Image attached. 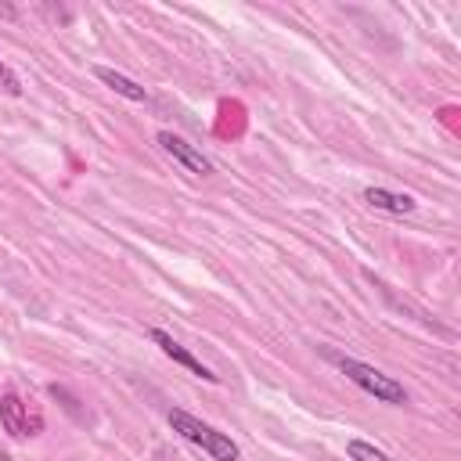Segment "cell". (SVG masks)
<instances>
[{
    "instance_id": "5b68a950",
    "label": "cell",
    "mask_w": 461,
    "mask_h": 461,
    "mask_svg": "<svg viewBox=\"0 0 461 461\" xmlns=\"http://www.w3.org/2000/svg\"><path fill=\"white\" fill-rule=\"evenodd\" d=\"M148 335H151V342H155V346H158V349H162V353H166V357H169L173 364L187 367V371H191V375H198L202 382H212V385L220 382V375H216L212 367H205V364H202V360H198V357H194V353H191L187 346H180V342H176V339H173L169 331H162V328H151Z\"/></svg>"
},
{
    "instance_id": "3957f363",
    "label": "cell",
    "mask_w": 461,
    "mask_h": 461,
    "mask_svg": "<svg viewBox=\"0 0 461 461\" xmlns=\"http://www.w3.org/2000/svg\"><path fill=\"white\" fill-rule=\"evenodd\" d=\"M0 425L14 436V439H32L43 432V414L40 407H32V400H25L22 393H4L0 396Z\"/></svg>"
},
{
    "instance_id": "277c9868",
    "label": "cell",
    "mask_w": 461,
    "mask_h": 461,
    "mask_svg": "<svg viewBox=\"0 0 461 461\" xmlns=\"http://www.w3.org/2000/svg\"><path fill=\"white\" fill-rule=\"evenodd\" d=\"M155 144H158L173 162H180L187 173H194V176H209V173H212V162H209L191 140H184L180 133H173V130H158V133H155Z\"/></svg>"
},
{
    "instance_id": "9c48e42d",
    "label": "cell",
    "mask_w": 461,
    "mask_h": 461,
    "mask_svg": "<svg viewBox=\"0 0 461 461\" xmlns=\"http://www.w3.org/2000/svg\"><path fill=\"white\" fill-rule=\"evenodd\" d=\"M0 90L11 94V97H22V79L7 61H0Z\"/></svg>"
},
{
    "instance_id": "8992f818",
    "label": "cell",
    "mask_w": 461,
    "mask_h": 461,
    "mask_svg": "<svg viewBox=\"0 0 461 461\" xmlns=\"http://www.w3.org/2000/svg\"><path fill=\"white\" fill-rule=\"evenodd\" d=\"M94 76L108 86V90H115L119 97H126V101H148V90L140 86V83H133L130 76H122V72H115V68H108V65H94Z\"/></svg>"
},
{
    "instance_id": "ba28073f",
    "label": "cell",
    "mask_w": 461,
    "mask_h": 461,
    "mask_svg": "<svg viewBox=\"0 0 461 461\" xmlns=\"http://www.w3.org/2000/svg\"><path fill=\"white\" fill-rule=\"evenodd\" d=\"M346 454H349L353 461H396V457H389L385 450H378V447L367 443V439H349V443H346Z\"/></svg>"
},
{
    "instance_id": "52a82bcc",
    "label": "cell",
    "mask_w": 461,
    "mask_h": 461,
    "mask_svg": "<svg viewBox=\"0 0 461 461\" xmlns=\"http://www.w3.org/2000/svg\"><path fill=\"white\" fill-rule=\"evenodd\" d=\"M360 198H364L371 209H382V212H396V216L414 212V198H411V194H396V191H385V187H364Z\"/></svg>"
},
{
    "instance_id": "6da1fadb",
    "label": "cell",
    "mask_w": 461,
    "mask_h": 461,
    "mask_svg": "<svg viewBox=\"0 0 461 461\" xmlns=\"http://www.w3.org/2000/svg\"><path fill=\"white\" fill-rule=\"evenodd\" d=\"M321 357L331 360L357 389H364V393L375 396L378 403H389V407H403V403H407V389H403L393 375H385V371H378V367H371V364H364V360H357V357H346V353H339V349H331V346H321Z\"/></svg>"
},
{
    "instance_id": "7a4b0ae2",
    "label": "cell",
    "mask_w": 461,
    "mask_h": 461,
    "mask_svg": "<svg viewBox=\"0 0 461 461\" xmlns=\"http://www.w3.org/2000/svg\"><path fill=\"white\" fill-rule=\"evenodd\" d=\"M169 425H173V432H180L187 443L202 447L212 461H238V457H241L238 443H234L227 432H220V429L205 425L202 418H194V414H187V411H180V407H173V411H169Z\"/></svg>"
}]
</instances>
